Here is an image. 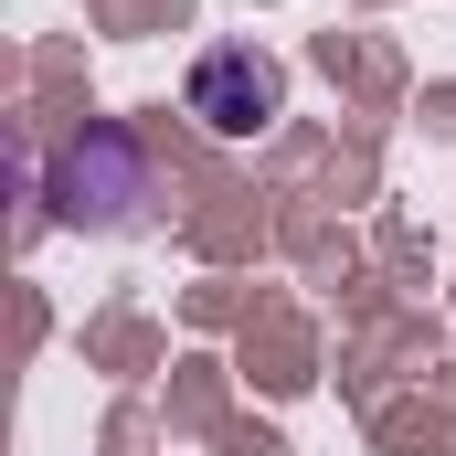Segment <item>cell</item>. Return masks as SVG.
I'll use <instances>...</instances> for the list:
<instances>
[{
  "label": "cell",
  "mask_w": 456,
  "mask_h": 456,
  "mask_svg": "<svg viewBox=\"0 0 456 456\" xmlns=\"http://www.w3.org/2000/svg\"><path fill=\"white\" fill-rule=\"evenodd\" d=\"M287 107V75L255 53V43H213L202 64H191V117L213 127V138H255V127H276Z\"/></svg>",
  "instance_id": "cell-1"
}]
</instances>
